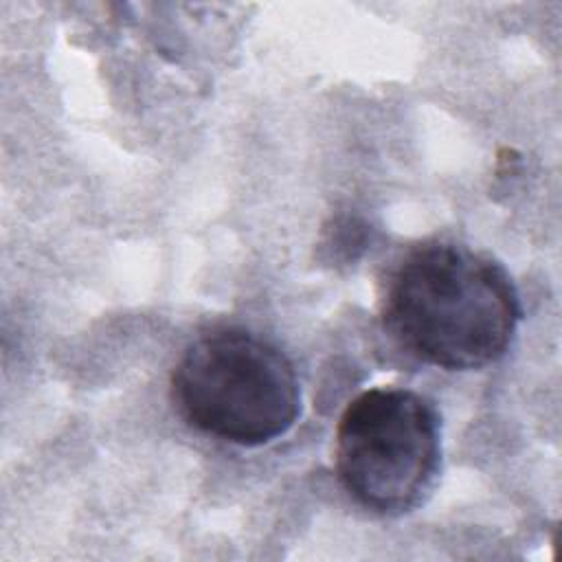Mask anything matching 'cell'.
Segmentation results:
<instances>
[{
	"mask_svg": "<svg viewBox=\"0 0 562 562\" xmlns=\"http://www.w3.org/2000/svg\"><path fill=\"white\" fill-rule=\"evenodd\" d=\"M522 316L509 272L492 255L435 239L411 248L391 270L382 321L413 358L472 371L503 358Z\"/></svg>",
	"mask_w": 562,
	"mask_h": 562,
	"instance_id": "6da1fadb",
	"label": "cell"
},
{
	"mask_svg": "<svg viewBox=\"0 0 562 562\" xmlns=\"http://www.w3.org/2000/svg\"><path fill=\"white\" fill-rule=\"evenodd\" d=\"M171 400L189 426L244 448L285 435L301 413L290 358L241 327L202 334L182 351L171 373Z\"/></svg>",
	"mask_w": 562,
	"mask_h": 562,
	"instance_id": "7a4b0ae2",
	"label": "cell"
},
{
	"mask_svg": "<svg viewBox=\"0 0 562 562\" xmlns=\"http://www.w3.org/2000/svg\"><path fill=\"white\" fill-rule=\"evenodd\" d=\"M441 463V417L435 404L402 386L356 395L334 437V468L364 509L397 516L432 490Z\"/></svg>",
	"mask_w": 562,
	"mask_h": 562,
	"instance_id": "3957f363",
	"label": "cell"
}]
</instances>
